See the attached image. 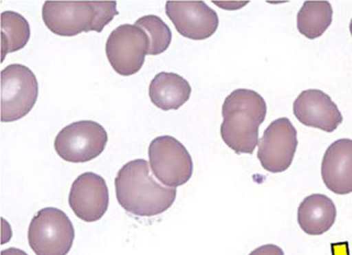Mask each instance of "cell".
Returning <instances> with one entry per match:
<instances>
[{"mask_svg":"<svg viewBox=\"0 0 352 255\" xmlns=\"http://www.w3.org/2000/svg\"><path fill=\"white\" fill-rule=\"evenodd\" d=\"M116 196L121 207L132 215L153 217L165 212L175 201V188L156 182L144 159L126 163L115 178Z\"/></svg>","mask_w":352,"mask_h":255,"instance_id":"6da1fadb","label":"cell"},{"mask_svg":"<svg viewBox=\"0 0 352 255\" xmlns=\"http://www.w3.org/2000/svg\"><path fill=\"white\" fill-rule=\"evenodd\" d=\"M266 114L265 100L258 93L250 89L234 90L222 106L220 134L223 142L238 155H252L258 145V128Z\"/></svg>","mask_w":352,"mask_h":255,"instance_id":"7a4b0ae2","label":"cell"},{"mask_svg":"<svg viewBox=\"0 0 352 255\" xmlns=\"http://www.w3.org/2000/svg\"><path fill=\"white\" fill-rule=\"evenodd\" d=\"M28 240L36 255L68 254L74 240L73 223L59 208H44L30 221Z\"/></svg>","mask_w":352,"mask_h":255,"instance_id":"3957f363","label":"cell"},{"mask_svg":"<svg viewBox=\"0 0 352 255\" xmlns=\"http://www.w3.org/2000/svg\"><path fill=\"white\" fill-rule=\"evenodd\" d=\"M34 73L23 65H8L1 71V122H13L26 116L37 101Z\"/></svg>","mask_w":352,"mask_h":255,"instance_id":"277c9868","label":"cell"},{"mask_svg":"<svg viewBox=\"0 0 352 255\" xmlns=\"http://www.w3.org/2000/svg\"><path fill=\"white\" fill-rule=\"evenodd\" d=\"M107 131L93 120L71 123L62 129L54 141V149L63 160L87 163L98 157L107 144Z\"/></svg>","mask_w":352,"mask_h":255,"instance_id":"5b68a950","label":"cell"},{"mask_svg":"<svg viewBox=\"0 0 352 255\" xmlns=\"http://www.w3.org/2000/svg\"><path fill=\"white\" fill-rule=\"evenodd\" d=\"M148 160L153 175L168 188H178L191 179L194 169L191 155L172 136H159L151 141Z\"/></svg>","mask_w":352,"mask_h":255,"instance_id":"8992f818","label":"cell"},{"mask_svg":"<svg viewBox=\"0 0 352 255\" xmlns=\"http://www.w3.org/2000/svg\"><path fill=\"white\" fill-rule=\"evenodd\" d=\"M150 48V38L142 29L122 24L110 34L106 54L110 65L118 75L129 76L139 72Z\"/></svg>","mask_w":352,"mask_h":255,"instance_id":"52a82bcc","label":"cell"},{"mask_svg":"<svg viewBox=\"0 0 352 255\" xmlns=\"http://www.w3.org/2000/svg\"><path fill=\"white\" fill-rule=\"evenodd\" d=\"M297 145V131L290 120H275L264 131L258 144V158L261 166L274 174L286 171L293 163Z\"/></svg>","mask_w":352,"mask_h":255,"instance_id":"ba28073f","label":"cell"},{"mask_svg":"<svg viewBox=\"0 0 352 255\" xmlns=\"http://www.w3.org/2000/svg\"><path fill=\"white\" fill-rule=\"evenodd\" d=\"M96 10L92 1H46L43 20L52 34L59 36H76L93 32Z\"/></svg>","mask_w":352,"mask_h":255,"instance_id":"9c48e42d","label":"cell"},{"mask_svg":"<svg viewBox=\"0 0 352 255\" xmlns=\"http://www.w3.org/2000/svg\"><path fill=\"white\" fill-rule=\"evenodd\" d=\"M165 12L176 31L188 39H208L219 28L217 13L204 1H167Z\"/></svg>","mask_w":352,"mask_h":255,"instance_id":"30bf717a","label":"cell"},{"mask_svg":"<svg viewBox=\"0 0 352 255\" xmlns=\"http://www.w3.org/2000/svg\"><path fill=\"white\" fill-rule=\"evenodd\" d=\"M68 201L77 218L85 222L99 221L109 208L106 181L95 173H84L72 185Z\"/></svg>","mask_w":352,"mask_h":255,"instance_id":"8fae6325","label":"cell"},{"mask_svg":"<svg viewBox=\"0 0 352 255\" xmlns=\"http://www.w3.org/2000/svg\"><path fill=\"white\" fill-rule=\"evenodd\" d=\"M294 114L302 124L333 133L342 123V114L331 98L318 89L302 91L294 102Z\"/></svg>","mask_w":352,"mask_h":255,"instance_id":"7c38bea8","label":"cell"},{"mask_svg":"<svg viewBox=\"0 0 352 255\" xmlns=\"http://www.w3.org/2000/svg\"><path fill=\"white\" fill-rule=\"evenodd\" d=\"M321 175L324 186L333 193H352V140H338L327 148Z\"/></svg>","mask_w":352,"mask_h":255,"instance_id":"4fadbf2b","label":"cell"},{"mask_svg":"<svg viewBox=\"0 0 352 255\" xmlns=\"http://www.w3.org/2000/svg\"><path fill=\"white\" fill-rule=\"evenodd\" d=\"M337 218V208L332 199L322 194L305 197L297 210V221L308 235H322L329 232Z\"/></svg>","mask_w":352,"mask_h":255,"instance_id":"5bb4252c","label":"cell"},{"mask_svg":"<svg viewBox=\"0 0 352 255\" xmlns=\"http://www.w3.org/2000/svg\"><path fill=\"white\" fill-rule=\"evenodd\" d=\"M191 92L188 81L175 73H159L154 76L148 87V97L151 102L164 111L181 108L188 101Z\"/></svg>","mask_w":352,"mask_h":255,"instance_id":"9a60e30c","label":"cell"},{"mask_svg":"<svg viewBox=\"0 0 352 255\" xmlns=\"http://www.w3.org/2000/svg\"><path fill=\"white\" fill-rule=\"evenodd\" d=\"M333 9L329 1H305L297 14V29L308 39L322 36L331 25Z\"/></svg>","mask_w":352,"mask_h":255,"instance_id":"2e32d148","label":"cell"},{"mask_svg":"<svg viewBox=\"0 0 352 255\" xmlns=\"http://www.w3.org/2000/svg\"><path fill=\"white\" fill-rule=\"evenodd\" d=\"M2 61L8 54L21 50L29 43L30 24L26 19L14 12L1 13Z\"/></svg>","mask_w":352,"mask_h":255,"instance_id":"e0dca14e","label":"cell"},{"mask_svg":"<svg viewBox=\"0 0 352 255\" xmlns=\"http://www.w3.org/2000/svg\"><path fill=\"white\" fill-rule=\"evenodd\" d=\"M134 25L142 29L150 38L148 56H159L169 48L172 43V32L158 16H143L136 21Z\"/></svg>","mask_w":352,"mask_h":255,"instance_id":"ac0fdd59","label":"cell"},{"mask_svg":"<svg viewBox=\"0 0 352 255\" xmlns=\"http://www.w3.org/2000/svg\"><path fill=\"white\" fill-rule=\"evenodd\" d=\"M96 10L93 32H101L104 27L118 14L116 1H92Z\"/></svg>","mask_w":352,"mask_h":255,"instance_id":"d6986e66","label":"cell"},{"mask_svg":"<svg viewBox=\"0 0 352 255\" xmlns=\"http://www.w3.org/2000/svg\"><path fill=\"white\" fill-rule=\"evenodd\" d=\"M249 255H285L283 250L274 244H265L255 249Z\"/></svg>","mask_w":352,"mask_h":255,"instance_id":"ffe728a7","label":"cell"},{"mask_svg":"<svg viewBox=\"0 0 352 255\" xmlns=\"http://www.w3.org/2000/svg\"><path fill=\"white\" fill-rule=\"evenodd\" d=\"M1 255H28L26 252L22 251V250L16 248H8L3 250Z\"/></svg>","mask_w":352,"mask_h":255,"instance_id":"44dd1931","label":"cell"},{"mask_svg":"<svg viewBox=\"0 0 352 255\" xmlns=\"http://www.w3.org/2000/svg\"><path fill=\"white\" fill-rule=\"evenodd\" d=\"M349 31H351L352 35V20L351 21V24H349Z\"/></svg>","mask_w":352,"mask_h":255,"instance_id":"7402d4cb","label":"cell"}]
</instances>
